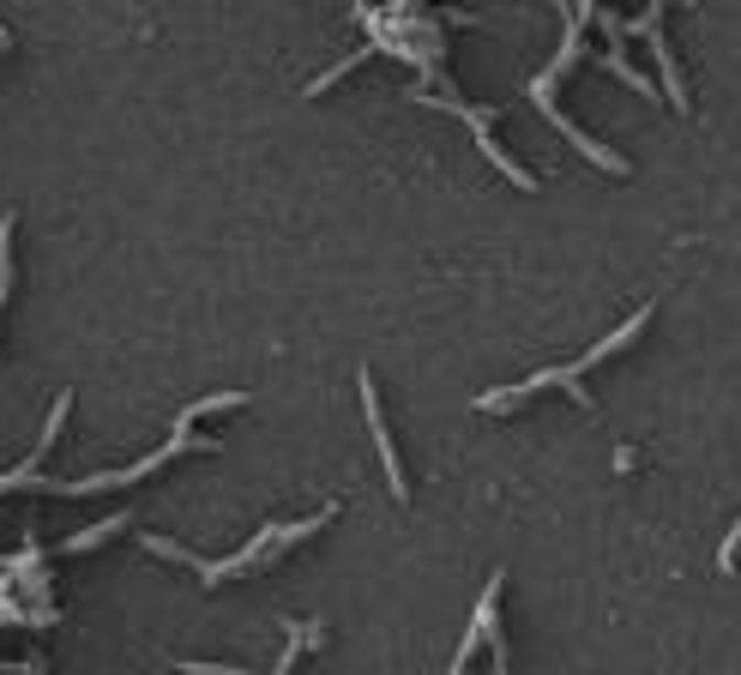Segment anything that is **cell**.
Returning <instances> with one entry per match:
<instances>
[{
  "label": "cell",
  "mask_w": 741,
  "mask_h": 675,
  "mask_svg": "<svg viewBox=\"0 0 741 675\" xmlns=\"http://www.w3.org/2000/svg\"><path fill=\"white\" fill-rule=\"evenodd\" d=\"M663 19H669V7H645V12H633L621 31L645 36L651 61H657V73H663V97H669V109L675 115H694V97H687V79H682V67H675V48H669V36H663Z\"/></svg>",
  "instance_id": "277c9868"
},
{
  "label": "cell",
  "mask_w": 741,
  "mask_h": 675,
  "mask_svg": "<svg viewBox=\"0 0 741 675\" xmlns=\"http://www.w3.org/2000/svg\"><path fill=\"white\" fill-rule=\"evenodd\" d=\"M560 24H567V36H560V55L548 61L543 73H536V79L525 85V91H531V104L543 109V121L555 127V133H567V145L579 151V157H591L597 170H609V175H628V157H621V151L597 145V139L585 133V127H573L567 115L555 109V91H560V79H567V73L579 67V55H585V7H560Z\"/></svg>",
  "instance_id": "7a4b0ae2"
},
{
  "label": "cell",
  "mask_w": 741,
  "mask_h": 675,
  "mask_svg": "<svg viewBox=\"0 0 741 675\" xmlns=\"http://www.w3.org/2000/svg\"><path fill=\"white\" fill-rule=\"evenodd\" d=\"M12 290V218H0V308H7Z\"/></svg>",
  "instance_id": "ba28073f"
},
{
  "label": "cell",
  "mask_w": 741,
  "mask_h": 675,
  "mask_svg": "<svg viewBox=\"0 0 741 675\" xmlns=\"http://www.w3.org/2000/svg\"><path fill=\"white\" fill-rule=\"evenodd\" d=\"M735 562H741V519H735V531L723 537V549H718V573H735Z\"/></svg>",
  "instance_id": "9c48e42d"
},
{
  "label": "cell",
  "mask_w": 741,
  "mask_h": 675,
  "mask_svg": "<svg viewBox=\"0 0 741 675\" xmlns=\"http://www.w3.org/2000/svg\"><path fill=\"white\" fill-rule=\"evenodd\" d=\"M187 428H194V423H182V416H175V435L163 440L157 453H145V458H139V465H127V470H97V477H79V482H48V494H97V489H133V482L157 477V470L170 465V458H182V453H194V447H199V440L187 435Z\"/></svg>",
  "instance_id": "3957f363"
},
{
  "label": "cell",
  "mask_w": 741,
  "mask_h": 675,
  "mask_svg": "<svg viewBox=\"0 0 741 675\" xmlns=\"http://www.w3.org/2000/svg\"><path fill=\"white\" fill-rule=\"evenodd\" d=\"M356 387H362V416H368V435H374V453H380V470H386V489H392V501H411V482H404V458H399V440H392V428H386V416H380V387H374V374H356Z\"/></svg>",
  "instance_id": "5b68a950"
},
{
  "label": "cell",
  "mask_w": 741,
  "mask_h": 675,
  "mask_svg": "<svg viewBox=\"0 0 741 675\" xmlns=\"http://www.w3.org/2000/svg\"><path fill=\"white\" fill-rule=\"evenodd\" d=\"M182 675H253V669H236V664H194V657H187V664H175Z\"/></svg>",
  "instance_id": "30bf717a"
},
{
  "label": "cell",
  "mask_w": 741,
  "mask_h": 675,
  "mask_svg": "<svg viewBox=\"0 0 741 675\" xmlns=\"http://www.w3.org/2000/svg\"><path fill=\"white\" fill-rule=\"evenodd\" d=\"M651 314H657V302H639V314H628V320H621L615 333H609L603 344H591V350H585V356H573V362H560V368H543V374L519 380V387H506V392H477V411L513 416L519 404H525V399H536V392H543V387H567L573 399H579L585 411H591V392H585L579 380L591 374V368H603L609 356H621V350H628V344H633V338H639V333H645V326H651Z\"/></svg>",
  "instance_id": "6da1fadb"
},
{
  "label": "cell",
  "mask_w": 741,
  "mask_h": 675,
  "mask_svg": "<svg viewBox=\"0 0 741 675\" xmlns=\"http://www.w3.org/2000/svg\"><path fill=\"white\" fill-rule=\"evenodd\" d=\"M7 43H12V31H0V48H7Z\"/></svg>",
  "instance_id": "8fae6325"
},
{
  "label": "cell",
  "mask_w": 741,
  "mask_h": 675,
  "mask_svg": "<svg viewBox=\"0 0 741 675\" xmlns=\"http://www.w3.org/2000/svg\"><path fill=\"white\" fill-rule=\"evenodd\" d=\"M127 525H133V513L97 519V525H85V531H79V537H67V543H61V555H85V549H97L103 537H115V531H127Z\"/></svg>",
  "instance_id": "8992f818"
},
{
  "label": "cell",
  "mask_w": 741,
  "mask_h": 675,
  "mask_svg": "<svg viewBox=\"0 0 741 675\" xmlns=\"http://www.w3.org/2000/svg\"><path fill=\"white\" fill-rule=\"evenodd\" d=\"M603 67H609V73H615V79H621V85H633V91H639V97H651V79H645V73H639V67H633V61H628V48H603Z\"/></svg>",
  "instance_id": "52a82bcc"
}]
</instances>
